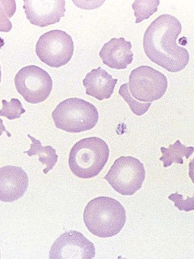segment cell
I'll list each match as a JSON object with an SVG mask.
<instances>
[{
	"mask_svg": "<svg viewBox=\"0 0 194 259\" xmlns=\"http://www.w3.org/2000/svg\"><path fill=\"white\" fill-rule=\"evenodd\" d=\"M181 31V23L177 18L169 14L158 16L143 35V50L148 59L170 72L184 69L189 54L186 49L177 45Z\"/></svg>",
	"mask_w": 194,
	"mask_h": 259,
	"instance_id": "1",
	"label": "cell"
},
{
	"mask_svg": "<svg viewBox=\"0 0 194 259\" xmlns=\"http://www.w3.org/2000/svg\"><path fill=\"white\" fill-rule=\"evenodd\" d=\"M83 219L92 235L111 238L122 230L127 217L125 208L118 201L110 197L100 196L87 204Z\"/></svg>",
	"mask_w": 194,
	"mask_h": 259,
	"instance_id": "2",
	"label": "cell"
},
{
	"mask_svg": "<svg viewBox=\"0 0 194 259\" xmlns=\"http://www.w3.org/2000/svg\"><path fill=\"white\" fill-rule=\"evenodd\" d=\"M109 154V146L103 139L99 137L81 139L74 145L69 154V168L80 179H92L103 169Z\"/></svg>",
	"mask_w": 194,
	"mask_h": 259,
	"instance_id": "3",
	"label": "cell"
},
{
	"mask_svg": "<svg viewBox=\"0 0 194 259\" xmlns=\"http://www.w3.org/2000/svg\"><path fill=\"white\" fill-rule=\"evenodd\" d=\"M52 116L59 130L79 133L92 130L99 122V114L92 103L79 98H69L56 106Z\"/></svg>",
	"mask_w": 194,
	"mask_h": 259,
	"instance_id": "4",
	"label": "cell"
},
{
	"mask_svg": "<svg viewBox=\"0 0 194 259\" xmlns=\"http://www.w3.org/2000/svg\"><path fill=\"white\" fill-rule=\"evenodd\" d=\"M146 177L144 166L132 156H121L114 162L105 179L118 193L133 195L141 189Z\"/></svg>",
	"mask_w": 194,
	"mask_h": 259,
	"instance_id": "5",
	"label": "cell"
},
{
	"mask_svg": "<svg viewBox=\"0 0 194 259\" xmlns=\"http://www.w3.org/2000/svg\"><path fill=\"white\" fill-rule=\"evenodd\" d=\"M38 59L47 66L59 68L69 63L74 53V42L67 32L55 29L43 34L35 46Z\"/></svg>",
	"mask_w": 194,
	"mask_h": 259,
	"instance_id": "6",
	"label": "cell"
},
{
	"mask_svg": "<svg viewBox=\"0 0 194 259\" xmlns=\"http://www.w3.org/2000/svg\"><path fill=\"white\" fill-rule=\"evenodd\" d=\"M127 84L132 97L140 102L152 103L164 96L168 82L166 75L159 71L151 66H141L132 70Z\"/></svg>",
	"mask_w": 194,
	"mask_h": 259,
	"instance_id": "7",
	"label": "cell"
},
{
	"mask_svg": "<svg viewBox=\"0 0 194 259\" xmlns=\"http://www.w3.org/2000/svg\"><path fill=\"white\" fill-rule=\"evenodd\" d=\"M15 85L27 103L38 104L50 97L53 82L46 71L32 65L25 66L16 74Z\"/></svg>",
	"mask_w": 194,
	"mask_h": 259,
	"instance_id": "8",
	"label": "cell"
},
{
	"mask_svg": "<svg viewBox=\"0 0 194 259\" xmlns=\"http://www.w3.org/2000/svg\"><path fill=\"white\" fill-rule=\"evenodd\" d=\"M94 257V244L78 231H69L61 235L50 251V259H91Z\"/></svg>",
	"mask_w": 194,
	"mask_h": 259,
	"instance_id": "9",
	"label": "cell"
},
{
	"mask_svg": "<svg viewBox=\"0 0 194 259\" xmlns=\"http://www.w3.org/2000/svg\"><path fill=\"white\" fill-rule=\"evenodd\" d=\"M23 9L28 20L34 26L45 27L56 24L66 13L64 0H25Z\"/></svg>",
	"mask_w": 194,
	"mask_h": 259,
	"instance_id": "10",
	"label": "cell"
},
{
	"mask_svg": "<svg viewBox=\"0 0 194 259\" xmlns=\"http://www.w3.org/2000/svg\"><path fill=\"white\" fill-rule=\"evenodd\" d=\"M29 186L27 173L21 167L7 165L0 168V201L13 202L26 193Z\"/></svg>",
	"mask_w": 194,
	"mask_h": 259,
	"instance_id": "11",
	"label": "cell"
},
{
	"mask_svg": "<svg viewBox=\"0 0 194 259\" xmlns=\"http://www.w3.org/2000/svg\"><path fill=\"white\" fill-rule=\"evenodd\" d=\"M131 48V42L124 38H113L103 46L99 56L104 64L111 69H125L133 61Z\"/></svg>",
	"mask_w": 194,
	"mask_h": 259,
	"instance_id": "12",
	"label": "cell"
},
{
	"mask_svg": "<svg viewBox=\"0 0 194 259\" xmlns=\"http://www.w3.org/2000/svg\"><path fill=\"white\" fill-rule=\"evenodd\" d=\"M117 82V78H112V75L105 69L99 67L86 75L83 85L85 88L86 94L102 101L111 98Z\"/></svg>",
	"mask_w": 194,
	"mask_h": 259,
	"instance_id": "13",
	"label": "cell"
},
{
	"mask_svg": "<svg viewBox=\"0 0 194 259\" xmlns=\"http://www.w3.org/2000/svg\"><path fill=\"white\" fill-rule=\"evenodd\" d=\"M27 136L32 140V144L30 149L24 152V153L27 154L30 157L38 155L39 156L38 161L43 165H46V168L43 170V173L47 174L57 163L58 155L56 154V149L50 146H42L39 140L35 139L29 134H28Z\"/></svg>",
	"mask_w": 194,
	"mask_h": 259,
	"instance_id": "14",
	"label": "cell"
},
{
	"mask_svg": "<svg viewBox=\"0 0 194 259\" xmlns=\"http://www.w3.org/2000/svg\"><path fill=\"white\" fill-rule=\"evenodd\" d=\"M162 157L160 161H162L164 168L170 166L173 163L183 164V157L189 158L193 153L194 148L192 146L187 147L177 140L174 144L170 145L167 149L161 148Z\"/></svg>",
	"mask_w": 194,
	"mask_h": 259,
	"instance_id": "15",
	"label": "cell"
},
{
	"mask_svg": "<svg viewBox=\"0 0 194 259\" xmlns=\"http://www.w3.org/2000/svg\"><path fill=\"white\" fill-rule=\"evenodd\" d=\"M159 0H151V1H142L138 0L132 4L136 17V23H141L145 19H149L154 13H156L159 6Z\"/></svg>",
	"mask_w": 194,
	"mask_h": 259,
	"instance_id": "16",
	"label": "cell"
},
{
	"mask_svg": "<svg viewBox=\"0 0 194 259\" xmlns=\"http://www.w3.org/2000/svg\"><path fill=\"white\" fill-rule=\"evenodd\" d=\"M16 11V1H0V32H8L13 28L10 19Z\"/></svg>",
	"mask_w": 194,
	"mask_h": 259,
	"instance_id": "17",
	"label": "cell"
},
{
	"mask_svg": "<svg viewBox=\"0 0 194 259\" xmlns=\"http://www.w3.org/2000/svg\"><path fill=\"white\" fill-rule=\"evenodd\" d=\"M119 94L130 106L133 113L135 114L137 116L144 115L152 106V103H142L134 100V98L131 96V93L129 91L128 84L127 83L124 84L120 87Z\"/></svg>",
	"mask_w": 194,
	"mask_h": 259,
	"instance_id": "18",
	"label": "cell"
},
{
	"mask_svg": "<svg viewBox=\"0 0 194 259\" xmlns=\"http://www.w3.org/2000/svg\"><path fill=\"white\" fill-rule=\"evenodd\" d=\"M26 112L23 104L21 103L19 99H12L11 101L3 100V108L0 110V115L6 117L10 120H13L16 118H19L21 115Z\"/></svg>",
	"mask_w": 194,
	"mask_h": 259,
	"instance_id": "19",
	"label": "cell"
},
{
	"mask_svg": "<svg viewBox=\"0 0 194 259\" xmlns=\"http://www.w3.org/2000/svg\"><path fill=\"white\" fill-rule=\"evenodd\" d=\"M170 200L174 202V205L180 211H189L194 209V198H188L186 200L183 198V195L176 192L168 197Z\"/></svg>",
	"mask_w": 194,
	"mask_h": 259,
	"instance_id": "20",
	"label": "cell"
},
{
	"mask_svg": "<svg viewBox=\"0 0 194 259\" xmlns=\"http://www.w3.org/2000/svg\"><path fill=\"white\" fill-rule=\"evenodd\" d=\"M7 133V136H8V137H11V134H10V133H9L8 131H7V128H6V127L4 126V121H3V119H1V118H0V136H2L3 133Z\"/></svg>",
	"mask_w": 194,
	"mask_h": 259,
	"instance_id": "21",
	"label": "cell"
},
{
	"mask_svg": "<svg viewBox=\"0 0 194 259\" xmlns=\"http://www.w3.org/2000/svg\"><path fill=\"white\" fill-rule=\"evenodd\" d=\"M1 78H2V72H1V66H0V82H1Z\"/></svg>",
	"mask_w": 194,
	"mask_h": 259,
	"instance_id": "22",
	"label": "cell"
},
{
	"mask_svg": "<svg viewBox=\"0 0 194 259\" xmlns=\"http://www.w3.org/2000/svg\"><path fill=\"white\" fill-rule=\"evenodd\" d=\"M0 257H1V255H0Z\"/></svg>",
	"mask_w": 194,
	"mask_h": 259,
	"instance_id": "23",
	"label": "cell"
}]
</instances>
